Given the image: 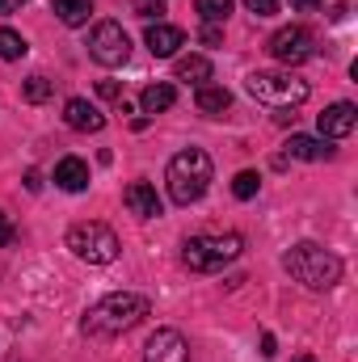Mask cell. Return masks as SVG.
Here are the masks:
<instances>
[{"label": "cell", "instance_id": "obj_1", "mask_svg": "<svg viewBox=\"0 0 358 362\" xmlns=\"http://www.w3.org/2000/svg\"><path fill=\"white\" fill-rule=\"evenodd\" d=\"M148 312H152V303L144 295H131V291L105 295L101 303H93L89 312H85V333L89 337H118V333L135 329Z\"/></svg>", "mask_w": 358, "mask_h": 362}, {"label": "cell", "instance_id": "obj_2", "mask_svg": "<svg viewBox=\"0 0 358 362\" xmlns=\"http://www.w3.org/2000/svg\"><path fill=\"white\" fill-rule=\"evenodd\" d=\"M211 177H215V165H211V156H207L202 148H185V152H178V156L169 160V169H165L169 198H173L178 206L198 202V198L207 194Z\"/></svg>", "mask_w": 358, "mask_h": 362}, {"label": "cell", "instance_id": "obj_3", "mask_svg": "<svg viewBox=\"0 0 358 362\" xmlns=\"http://www.w3.org/2000/svg\"><path fill=\"white\" fill-rule=\"evenodd\" d=\"M282 262H287L291 278H295V282H304L308 291H329V286H337V282H342V257H337V253H329V249H321V245H312V240L291 245Z\"/></svg>", "mask_w": 358, "mask_h": 362}, {"label": "cell", "instance_id": "obj_4", "mask_svg": "<svg viewBox=\"0 0 358 362\" xmlns=\"http://www.w3.org/2000/svg\"><path fill=\"white\" fill-rule=\"evenodd\" d=\"M241 249H245V240H241L236 232H224V236H219V232H207V236H190V240H185L181 262L194 274H215V270H224L228 262H236Z\"/></svg>", "mask_w": 358, "mask_h": 362}, {"label": "cell", "instance_id": "obj_5", "mask_svg": "<svg viewBox=\"0 0 358 362\" xmlns=\"http://www.w3.org/2000/svg\"><path fill=\"white\" fill-rule=\"evenodd\" d=\"M245 89H249V97H258L262 105H274V110H295L308 101V81H299L291 68L287 72H249Z\"/></svg>", "mask_w": 358, "mask_h": 362}, {"label": "cell", "instance_id": "obj_6", "mask_svg": "<svg viewBox=\"0 0 358 362\" xmlns=\"http://www.w3.org/2000/svg\"><path fill=\"white\" fill-rule=\"evenodd\" d=\"M68 249H72L81 262H89V266H110L122 245H118L114 228L89 219V223H72V228H68Z\"/></svg>", "mask_w": 358, "mask_h": 362}, {"label": "cell", "instance_id": "obj_7", "mask_svg": "<svg viewBox=\"0 0 358 362\" xmlns=\"http://www.w3.org/2000/svg\"><path fill=\"white\" fill-rule=\"evenodd\" d=\"M89 55L101 68H122L131 59V38L118 21H97L89 30Z\"/></svg>", "mask_w": 358, "mask_h": 362}, {"label": "cell", "instance_id": "obj_8", "mask_svg": "<svg viewBox=\"0 0 358 362\" xmlns=\"http://www.w3.org/2000/svg\"><path fill=\"white\" fill-rule=\"evenodd\" d=\"M270 55H274L278 64H287V68H299L304 59L316 55V38H312V30H304V25H282V30H274V38H270Z\"/></svg>", "mask_w": 358, "mask_h": 362}, {"label": "cell", "instance_id": "obj_9", "mask_svg": "<svg viewBox=\"0 0 358 362\" xmlns=\"http://www.w3.org/2000/svg\"><path fill=\"white\" fill-rule=\"evenodd\" d=\"M144 362H190V341L178 329H156L144 346Z\"/></svg>", "mask_w": 358, "mask_h": 362}, {"label": "cell", "instance_id": "obj_10", "mask_svg": "<svg viewBox=\"0 0 358 362\" xmlns=\"http://www.w3.org/2000/svg\"><path fill=\"white\" fill-rule=\"evenodd\" d=\"M354 122H358V105L354 101H333V105L316 118L321 139H346V135L354 131Z\"/></svg>", "mask_w": 358, "mask_h": 362}, {"label": "cell", "instance_id": "obj_11", "mask_svg": "<svg viewBox=\"0 0 358 362\" xmlns=\"http://www.w3.org/2000/svg\"><path fill=\"white\" fill-rule=\"evenodd\" d=\"M144 42H148V51L156 59H169V55H178V47H185V34H181L178 25H169V21H148Z\"/></svg>", "mask_w": 358, "mask_h": 362}, {"label": "cell", "instance_id": "obj_12", "mask_svg": "<svg viewBox=\"0 0 358 362\" xmlns=\"http://www.w3.org/2000/svg\"><path fill=\"white\" fill-rule=\"evenodd\" d=\"M122 202H127V211L139 215V219H156V215H161L156 185H148V181H131V185L122 189Z\"/></svg>", "mask_w": 358, "mask_h": 362}, {"label": "cell", "instance_id": "obj_13", "mask_svg": "<svg viewBox=\"0 0 358 362\" xmlns=\"http://www.w3.org/2000/svg\"><path fill=\"white\" fill-rule=\"evenodd\" d=\"M64 122H68L72 131H93V135H97V131L105 127V114H101L93 101H85V97H72V101L64 105Z\"/></svg>", "mask_w": 358, "mask_h": 362}, {"label": "cell", "instance_id": "obj_14", "mask_svg": "<svg viewBox=\"0 0 358 362\" xmlns=\"http://www.w3.org/2000/svg\"><path fill=\"white\" fill-rule=\"evenodd\" d=\"M55 185H59V189H68V194L89 189V165H85L81 156H64V160L55 165Z\"/></svg>", "mask_w": 358, "mask_h": 362}, {"label": "cell", "instance_id": "obj_15", "mask_svg": "<svg viewBox=\"0 0 358 362\" xmlns=\"http://www.w3.org/2000/svg\"><path fill=\"white\" fill-rule=\"evenodd\" d=\"M287 156H295V160H329V156H333V148H329V139L291 135V139H287Z\"/></svg>", "mask_w": 358, "mask_h": 362}, {"label": "cell", "instance_id": "obj_16", "mask_svg": "<svg viewBox=\"0 0 358 362\" xmlns=\"http://www.w3.org/2000/svg\"><path fill=\"white\" fill-rule=\"evenodd\" d=\"M173 101H178V89L169 81H156V85H148V89L139 93L144 114H165V110H173Z\"/></svg>", "mask_w": 358, "mask_h": 362}, {"label": "cell", "instance_id": "obj_17", "mask_svg": "<svg viewBox=\"0 0 358 362\" xmlns=\"http://www.w3.org/2000/svg\"><path fill=\"white\" fill-rule=\"evenodd\" d=\"M178 81L202 89V85L211 81V59H207V55H181L178 59Z\"/></svg>", "mask_w": 358, "mask_h": 362}, {"label": "cell", "instance_id": "obj_18", "mask_svg": "<svg viewBox=\"0 0 358 362\" xmlns=\"http://www.w3.org/2000/svg\"><path fill=\"white\" fill-rule=\"evenodd\" d=\"M194 105L202 110V114H211V118H219L228 105H232V93L219 89V85H202V89L194 93Z\"/></svg>", "mask_w": 358, "mask_h": 362}, {"label": "cell", "instance_id": "obj_19", "mask_svg": "<svg viewBox=\"0 0 358 362\" xmlns=\"http://www.w3.org/2000/svg\"><path fill=\"white\" fill-rule=\"evenodd\" d=\"M51 8L64 25H85L93 13V0H51Z\"/></svg>", "mask_w": 358, "mask_h": 362}, {"label": "cell", "instance_id": "obj_20", "mask_svg": "<svg viewBox=\"0 0 358 362\" xmlns=\"http://www.w3.org/2000/svg\"><path fill=\"white\" fill-rule=\"evenodd\" d=\"M194 8H198V17L207 25H224L228 13H232V0H194Z\"/></svg>", "mask_w": 358, "mask_h": 362}, {"label": "cell", "instance_id": "obj_21", "mask_svg": "<svg viewBox=\"0 0 358 362\" xmlns=\"http://www.w3.org/2000/svg\"><path fill=\"white\" fill-rule=\"evenodd\" d=\"M258 189H262V177H258L253 169H245V173H236V177H232V194H236L241 202L258 198Z\"/></svg>", "mask_w": 358, "mask_h": 362}, {"label": "cell", "instance_id": "obj_22", "mask_svg": "<svg viewBox=\"0 0 358 362\" xmlns=\"http://www.w3.org/2000/svg\"><path fill=\"white\" fill-rule=\"evenodd\" d=\"M51 93H55V85H51L47 76H38V72H34V76H30V81L21 85V97H25L30 105H38V101H47Z\"/></svg>", "mask_w": 358, "mask_h": 362}, {"label": "cell", "instance_id": "obj_23", "mask_svg": "<svg viewBox=\"0 0 358 362\" xmlns=\"http://www.w3.org/2000/svg\"><path fill=\"white\" fill-rule=\"evenodd\" d=\"M30 47H25V38L17 34V30H0V59H21Z\"/></svg>", "mask_w": 358, "mask_h": 362}, {"label": "cell", "instance_id": "obj_24", "mask_svg": "<svg viewBox=\"0 0 358 362\" xmlns=\"http://www.w3.org/2000/svg\"><path fill=\"white\" fill-rule=\"evenodd\" d=\"M135 13H139L144 21H152V17H161L165 8H161V0H135Z\"/></svg>", "mask_w": 358, "mask_h": 362}, {"label": "cell", "instance_id": "obj_25", "mask_svg": "<svg viewBox=\"0 0 358 362\" xmlns=\"http://www.w3.org/2000/svg\"><path fill=\"white\" fill-rule=\"evenodd\" d=\"M245 4H249L253 17H270V13H278V0H245Z\"/></svg>", "mask_w": 358, "mask_h": 362}, {"label": "cell", "instance_id": "obj_26", "mask_svg": "<svg viewBox=\"0 0 358 362\" xmlns=\"http://www.w3.org/2000/svg\"><path fill=\"white\" fill-rule=\"evenodd\" d=\"M13 236H17V232H13V219L0 211V245H13Z\"/></svg>", "mask_w": 358, "mask_h": 362}, {"label": "cell", "instance_id": "obj_27", "mask_svg": "<svg viewBox=\"0 0 358 362\" xmlns=\"http://www.w3.org/2000/svg\"><path fill=\"white\" fill-rule=\"evenodd\" d=\"M97 93H101V97H110V101H118V97H122L118 81H101V85H97Z\"/></svg>", "mask_w": 358, "mask_h": 362}, {"label": "cell", "instance_id": "obj_28", "mask_svg": "<svg viewBox=\"0 0 358 362\" xmlns=\"http://www.w3.org/2000/svg\"><path fill=\"white\" fill-rule=\"evenodd\" d=\"M219 38H224L219 25H202V42H207V47H219Z\"/></svg>", "mask_w": 358, "mask_h": 362}, {"label": "cell", "instance_id": "obj_29", "mask_svg": "<svg viewBox=\"0 0 358 362\" xmlns=\"http://www.w3.org/2000/svg\"><path fill=\"white\" fill-rule=\"evenodd\" d=\"M262 354H266V358L278 354V350H274V333H262Z\"/></svg>", "mask_w": 358, "mask_h": 362}, {"label": "cell", "instance_id": "obj_30", "mask_svg": "<svg viewBox=\"0 0 358 362\" xmlns=\"http://www.w3.org/2000/svg\"><path fill=\"white\" fill-rule=\"evenodd\" d=\"M291 4H295V8H299V13H308V8H321V4H325V0H291Z\"/></svg>", "mask_w": 358, "mask_h": 362}, {"label": "cell", "instance_id": "obj_31", "mask_svg": "<svg viewBox=\"0 0 358 362\" xmlns=\"http://www.w3.org/2000/svg\"><path fill=\"white\" fill-rule=\"evenodd\" d=\"M21 4H25V0H0V13H17Z\"/></svg>", "mask_w": 358, "mask_h": 362}, {"label": "cell", "instance_id": "obj_32", "mask_svg": "<svg viewBox=\"0 0 358 362\" xmlns=\"http://www.w3.org/2000/svg\"><path fill=\"white\" fill-rule=\"evenodd\" d=\"M295 362H312V354H299V358H295Z\"/></svg>", "mask_w": 358, "mask_h": 362}]
</instances>
